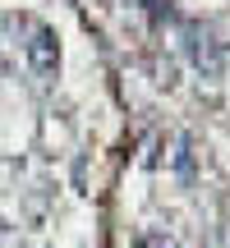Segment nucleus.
Instances as JSON below:
<instances>
[{
  "label": "nucleus",
  "instance_id": "f257e3e1",
  "mask_svg": "<svg viewBox=\"0 0 230 248\" xmlns=\"http://www.w3.org/2000/svg\"><path fill=\"white\" fill-rule=\"evenodd\" d=\"M180 51H184V60L194 64L203 78H216V74L226 69V42H221V32H216L212 23H198V18L180 23Z\"/></svg>",
  "mask_w": 230,
  "mask_h": 248
},
{
  "label": "nucleus",
  "instance_id": "20e7f679",
  "mask_svg": "<svg viewBox=\"0 0 230 248\" xmlns=\"http://www.w3.org/2000/svg\"><path fill=\"white\" fill-rule=\"evenodd\" d=\"M221 248H230V225H226V230H221Z\"/></svg>",
  "mask_w": 230,
  "mask_h": 248
},
{
  "label": "nucleus",
  "instance_id": "f03ea898",
  "mask_svg": "<svg viewBox=\"0 0 230 248\" xmlns=\"http://www.w3.org/2000/svg\"><path fill=\"white\" fill-rule=\"evenodd\" d=\"M28 37H23V55H28V69L37 78H55L60 74V42H55V28L51 23H37L28 18Z\"/></svg>",
  "mask_w": 230,
  "mask_h": 248
},
{
  "label": "nucleus",
  "instance_id": "7ed1b4c3",
  "mask_svg": "<svg viewBox=\"0 0 230 248\" xmlns=\"http://www.w3.org/2000/svg\"><path fill=\"white\" fill-rule=\"evenodd\" d=\"M138 248H184V244H180L175 234H166V230H148L138 239Z\"/></svg>",
  "mask_w": 230,
  "mask_h": 248
}]
</instances>
